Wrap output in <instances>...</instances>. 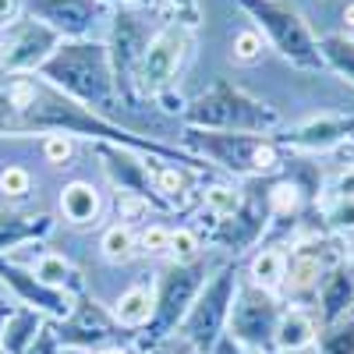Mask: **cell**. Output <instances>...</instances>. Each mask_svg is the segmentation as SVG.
I'll return each mask as SVG.
<instances>
[{"label":"cell","mask_w":354,"mask_h":354,"mask_svg":"<svg viewBox=\"0 0 354 354\" xmlns=\"http://www.w3.org/2000/svg\"><path fill=\"white\" fill-rule=\"evenodd\" d=\"M185 50H188V32H185V28H177V25L160 28V32L145 43L142 61H138V68H135L138 85L149 88V93L163 88V85L177 75V68H181Z\"/></svg>","instance_id":"2"},{"label":"cell","mask_w":354,"mask_h":354,"mask_svg":"<svg viewBox=\"0 0 354 354\" xmlns=\"http://www.w3.org/2000/svg\"><path fill=\"white\" fill-rule=\"evenodd\" d=\"M11 11H15V0H0V21H4Z\"/></svg>","instance_id":"28"},{"label":"cell","mask_w":354,"mask_h":354,"mask_svg":"<svg viewBox=\"0 0 354 354\" xmlns=\"http://www.w3.org/2000/svg\"><path fill=\"white\" fill-rule=\"evenodd\" d=\"M315 319L308 315V312H301V308H290L287 315H280V322H277V347L280 351H287V354H294V351H305V347H312L315 344Z\"/></svg>","instance_id":"5"},{"label":"cell","mask_w":354,"mask_h":354,"mask_svg":"<svg viewBox=\"0 0 354 354\" xmlns=\"http://www.w3.org/2000/svg\"><path fill=\"white\" fill-rule=\"evenodd\" d=\"M0 354H11V351H8V344H0Z\"/></svg>","instance_id":"31"},{"label":"cell","mask_w":354,"mask_h":354,"mask_svg":"<svg viewBox=\"0 0 354 354\" xmlns=\"http://www.w3.org/2000/svg\"><path fill=\"white\" fill-rule=\"evenodd\" d=\"M270 202H273V209L277 213H294L301 205V195H298V185H290V181H280L273 192H270Z\"/></svg>","instance_id":"22"},{"label":"cell","mask_w":354,"mask_h":354,"mask_svg":"<svg viewBox=\"0 0 354 354\" xmlns=\"http://www.w3.org/2000/svg\"><path fill=\"white\" fill-rule=\"evenodd\" d=\"M319 354H354V312L330 322V330L322 333Z\"/></svg>","instance_id":"13"},{"label":"cell","mask_w":354,"mask_h":354,"mask_svg":"<svg viewBox=\"0 0 354 354\" xmlns=\"http://www.w3.org/2000/svg\"><path fill=\"white\" fill-rule=\"evenodd\" d=\"M57 46V32L50 25L43 21H28L21 25L18 32H11V39H4V53H0V68H8V71H28V68H36L43 64L46 57L53 53Z\"/></svg>","instance_id":"3"},{"label":"cell","mask_w":354,"mask_h":354,"mask_svg":"<svg viewBox=\"0 0 354 354\" xmlns=\"http://www.w3.org/2000/svg\"><path fill=\"white\" fill-rule=\"evenodd\" d=\"M36 96V85L32 82H15L11 85V103L15 106H28V100Z\"/></svg>","instance_id":"27"},{"label":"cell","mask_w":354,"mask_h":354,"mask_svg":"<svg viewBox=\"0 0 354 354\" xmlns=\"http://www.w3.org/2000/svg\"><path fill=\"white\" fill-rule=\"evenodd\" d=\"M71 153H75V145H71L68 135H50V138L43 142V156H46L50 163H68Z\"/></svg>","instance_id":"24"},{"label":"cell","mask_w":354,"mask_h":354,"mask_svg":"<svg viewBox=\"0 0 354 354\" xmlns=\"http://www.w3.org/2000/svg\"><path fill=\"white\" fill-rule=\"evenodd\" d=\"M322 312L330 322H337L340 315L354 312V277L347 270H337L322 283Z\"/></svg>","instance_id":"8"},{"label":"cell","mask_w":354,"mask_h":354,"mask_svg":"<svg viewBox=\"0 0 354 354\" xmlns=\"http://www.w3.org/2000/svg\"><path fill=\"white\" fill-rule=\"evenodd\" d=\"M326 220L337 234H354V195H340L326 209Z\"/></svg>","instance_id":"18"},{"label":"cell","mask_w":354,"mask_h":354,"mask_svg":"<svg viewBox=\"0 0 354 354\" xmlns=\"http://www.w3.org/2000/svg\"><path fill=\"white\" fill-rule=\"evenodd\" d=\"M156 185H160V192H167V195H177L185 188V177H181V170H174V167H167V170H160V177H156Z\"/></svg>","instance_id":"25"},{"label":"cell","mask_w":354,"mask_h":354,"mask_svg":"<svg viewBox=\"0 0 354 354\" xmlns=\"http://www.w3.org/2000/svg\"><path fill=\"white\" fill-rule=\"evenodd\" d=\"M138 252H145V255H163V252H170V230L160 227V223L145 227L142 238H138Z\"/></svg>","instance_id":"20"},{"label":"cell","mask_w":354,"mask_h":354,"mask_svg":"<svg viewBox=\"0 0 354 354\" xmlns=\"http://www.w3.org/2000/svg\"><path fill=\"white\" fill-rule=\"evenodd\" d=\"M167 4V15L177 28H195L202 11H198V0H163Z\"/></svg>","instance_id":"19"},{"label":"cell","mask_w":354,"mask_h":354,"mask_svg":"<svg viewBox=\"0 0 354 354\" xmlns=\"http://www.w3.org/2000/svg\"><path fill=\"white\" fill-rule=\"evenodd\" d=\"M277 167V149H273V142H259V149H255V170H270Z\"/></svg>","instance_id":"26"},{"label":"cell","mask_w":354,"mask_h":354,"mask_svg":"<svg viewBox=\"0 0 354 354\" xmlns=\"http://www.w3.org/2000/svg\"><path fill=\"white\" fill-rule=\"evenodd\" d=\"M266 50V39L255 32V28H245V32H238L230 39V61L234 64H255L259 57Z\"/></svg>","instance_id":"15"},{"label":"cell","mask_w":354,"mask_h":354,"mask_svg":"<svg viewBox=\"0 0 354 354\" xmlns=\"http://www.w3.org/2000/svg\"><path fill=\"white\" fill-rule=\"evenodd\" d=\"M68 273H71V266H68V259L64 255H43L39 262H36V280L39 283H46V287H57V283H64L68 280Z\"/></svg>","instance_id":"17"},{"label":"cell","mask_w":354,"mask_h":354,"mask_svg":"<svg viewBox=\"0 0 354 354\" xmlns=\"http://www.w3.org/2000/svg\"><path fill=\"white\" fill-rule=\"evenodd\" d=\"M153 308H156L153 290H145V287H131V290H124L121 298H117L113 315H117V322H124V326H142V322H149Z\"/></svg>","instance_id":"11"},{"label":"cell","mask_w":354,"mask_h":354,"mask_svg":"<svg viewBox=\"0 0 354 354\" xmlns=\"http://www.w3.org/2000/svg\"><path fill=\"white\" fill-rule=\"evenodd\" d=\"M100 248H103V259H106V262L121 266V262H128V259L138 255V238L131 234L128 223H117V227H110V230L103 234Z\"/></svg>","instance_id":"12"},{"label":"cell","mask_w":354,"mask_h":354,"mask_svg":"<svg viewBox=\"0 0 354 354\" xmlns=\"http://www.w3.org/2000/svg\"><path fill=\"white\" fill-rule=\"evenodd\" d=\"M205 209H209L213 216H234L241 209V195L227 188V185H213V188H205Z\"/></svg>","instance_id":"16"},{"label":"cell","mask_w":354,"mask_h":354,"mask_svg":"<svg viewBox=\"0 0 354 354\" xmlns=\"http://www.w3.org/2000/svg\"><path fill=\"white\" fill-rule=\"evenodd\" d=\"M241 4L255 15V21L262 28V39H270L287 61L301 64V68L322 64V50L312 36V28L305 25V18L294 8L277 4V0H241Z\"/></svg>","instance_id":"1"},{"label":"cell","mask_w":354,"mask_h":354,"mask_svg":"<svg viewBox=\"0 0 354 354\" xmlns=\"http://www.w3.org/2000/svg\"><path fill=\"white\" fill-rule=\"evenodd\" d=\"M354 121H344V117H319V121H308L305 128H298L294 142L305 145V149H330V145L351 138Z\"/></svg>","instance_id":"7"},{"label":"cell","mask_w":354,"mask_h":354,"mask_svg":"<svg viewBox=\"0 0 354 354\" xmlns=\"http://www.w3.org/2000/svg\"><path fill=\"white\" fill-rule=\"evenodd\" d=\"M312 354H319V351H312Z\"/></svg>","instance_id":"32"},{"label":"cell","mask_w":354,"mask_h":354,"mask_svg":"<svg viewBox=\"0 0 354 354\" xmlns=\"http://www.w3.org/2000/svg\"><path fill=\"white\" fill-rule=\"evenodd\" d=\"M28 185H32V177H28V170L25 167H8L4 174H0V192L4 195H25L28 192Z\"/></svg>","instance_id":"23"},{"label":"cell","mask_w":354,"mask_h":354,"mask_svg":"<svg viewBox=\"0 0 354 354\" xmlns=\"http://www.w3.org/2000/svg\"><path fill=\"white\" fill-rule=\"evenodd\" d=\"M322 57H326L340 75H347V82H354V39L326 36V39H322Z\"/></svg>","instance_id":"14"},{"label":"cell","mask_w":354,"mask_h":354,"mask_svg":"<svg viewBox=\"0 0 354 354\" xmlns=\"http://www.w3.org/2000/svg\"><path fill=\"white\" fill-rule=\"evenodd\" d=\"M319 280H322V262H319V255H312V252H298L294 259H287V287H290V294H308V290H315L319 287Z\"/></svg>","instance_id":"10"},{"label":"cell","mask_w":354,"mask_h":354,"mask_svg":"<svg viewBox=\"0 0 354 354\" xmlns=\"http://www.w3.org/2000/svg\"><path fill=\"white\" fill-rule=\"evenodd\" d=\"M39 8V15L50 21V28H68V32H78L85 28V21L93 18L96 0H32V11Z\"/></svg>","instance_id":"4"},{"label":"cell","mask_w":354,"mask_h":354,"mask_svg":"<svg viewBox=\"0 0 354 354\" xmlns=\"http://www.w3.org/2000/svg\"><path fill=\"white\" fill-rule=\"evenodd\" d=\"M287 280V255L280 248H262L255 259H252V283L266 294L280 290Z\"/></svg>","instance_id":"9"},{"label":"cell","mask_w":354,"mask_h":354,"mask_svg":"<svg viewBox=\"0 0 354 354\" xmlns=\"http://www.w3.org/2000/svg\"><path fill=\"white\" fill-rule=\"evenodd\" d=\"M61 213L68 216V223L75 227H85L100 216V192L85 181H71L64 192H61Z\"/></svg>","instance_id":"6"},{"label":"cell","mask_w":354,"mask_h":354,"mask_svg":"<svg viewBox=\"0 0 354 354\" xmlns=\"http://www.w3.org/2000/svg\"><path fill=\"white\" fill-rule=\"evenodd\" d=\"M170 255L174 262H192L198 255V238L192 230H170Z\"/></svg>","instance_id":"21"},{"label":"cell","mask_w":354,"mask_h":354,"mask_svg":"<svg viewBox=\"0 0 354 354\" xmlns=\"http://www.w3.org/2000/svg\"><path fill=\"white\" fill-rule=\"evenodd\" d=\"M100 354H124V351H117V347H106V351H100Z\"/></svg>","instance_id":"30"},{"label":"cell","mask_w":354,"mask_h":354,"mask_svg":"<svg viewBox=\"0 0 354 354\" xmlns=\"http://www.w3.org/2000/svg\"><path fill=\"white\" fill-rule=\"evenodd\" d=\"M344 21L354 28V4H347V8H344Z\"/></svg>","instance_id":"29"}]
</instances>
